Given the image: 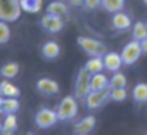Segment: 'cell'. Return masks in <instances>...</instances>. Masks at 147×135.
Wrapping results in <instances>:
<instances>
[{
    "label": "cell",
    "mask_w": 147,
    "mask_h": 135,
    "mask_svg": "<svg viewBox=\"0 0 147 135\" xmlns=\"http://www.w3.org/2000/svg\"><path fill=\"white\" fill-rule=\"evenodd\" d=\"M77 44L79 47L90 57L94 55H104L107 53V47L104 43H101L100 40L92 39V37H86V36H80L77 37Z\"/></svg>",
    "instance_id": "1"
},
{
    "label": "cell",
    "mask_w": 147,
    "mask_h": 135,
    "mask_svg": "<svg viewBox=\"0 0 147 135\" xmlns=\"http://www.w3.org/2000/svg\"><path fill=\"white\" fill-rule=\"evenodd\" d=\"M77 112H79V104H77L76 98L71 95H67L59 104L57 118H59V121H70L77 115Z\"/></svg>",
    "instance_id": "2"
},
{
    "label": "cell",
    "mask_w": 147,
    "mask_h": 135,
    "mask_svg": "<svg viewBox=\"0 0 147 135\" xmlns=\"http://www.w3.org/2000/svg\"><path fill=\"white\" fill-rule=\"evenodd\" d=\"M22 14L20 0H0V20L16 21Z\"/></svg>",
    "instance_id": "3"
},
{
    "label": "cell",
    "mask_w": 147,
    "mask_h": 135,
    "mask_svg": "<svg viewBox=\"0 0 147 135\" xmlns=\"http://www.w3.org/2000/svg\"><path fill=\"white\" fill-rule=\"evenodd\" d=\"M90 78H92V73L86 67L79 70L77 77H76V83H74V95H76V98L84 100L87 97V94L92 91Z\"/></svg>",
    "instance_id": "4"
},
{
    "label": "cell",
    "mask_w": 147,
    "mask_h": 135,
    "mask_svg": "<svg viewBox=\"0 0 147 135\" xmlns=\"http://www.w3.org/2000/svg\"><path fill=\"white\" fill-rule=\"evenodd\" d=\"M142 54H143L142 44H140V41H137V40H131L130 43H127V44L123 47L121 53H120L124 65H133V64L140 58Z\"/></svg>",
    "instance_id": "5"
},
{
    "label": "cell",
    "mask_w": 147,
    "mask_h": 135,
    "mask_svg": "<svg viewBox=\"0 0 147 135\" xmlns=\"http://www.w3.org/2000/svg\"><path fill=\"white\" fill-rule=\"evenodd\" d=\"M59 118H57V111L51 110V108H40L36 115H34V122L39 128L42 130H47V128H51L57 124Z\"/></svg>",
    "instance_id": "6"
},
{
    "label": "cell",
    "mask_w": 147,
    "mask_h": 135,
    "mask_svg": "<svg viewBox=\"0 0 147 135\" xmlns=\"http://www.w3.org/2000/svg\"><path fill=\"white\" fill-rule=\"evenodd\" d=\"M40 26H42V29L45 31L51 33V34H57V33H60L64 29V20L60 16H54V14L46 13L40 19Z\"/></svg>",
    "instance_id": "7"
},
{
    "label": "cell",
    "mask_w": 147,
    "mask_h": 135,
    "mask_svg": "<svg viewBox=\"0 0 147 135\" xmlns=\"http://www.w3.org/2000/svg\"><path fill=\"white\" fill-rule=\"evenodd\" d=\"M109 100H110V88L98 90V91H90L87 94V97L84 98L86 105H87L89 110H97L101 105H104Z\"/></svg>",
    "instance_id": "8"
},
{
    "label": "cell",
    "mask_w": 147,
    "mask_h": 135,
    "mask_svg": "<svg viewBox=\"0 0 147 135\" xmlns=\"http://www.w3.org/2000/svg\"><path fill=\"white\" fill-rule=\"evenodd\" d=\"M36 88L42 95H46V97H53V95H56L60 91L59 83L56 80H53V78H47V77L37 80Z\"/></svg>",
    "instance_id": "9"
},
{
    "label": "cell",
    "mask_w": 147,
    "mask_h": 135,
    "mask_svg": "<svg viewBox=\"0 0 147 135\" xmlns=\"http://www.w3.org/2000/svg\"><path fill=\"white\" fill-rule=\"evenodd\" d=\"M111 27L117 31H124V30H129L131 27V19L127 13H124L123 10L121 11H116L113 13V17H111Z\"/></svg>",
    "instance_id": "10"
},
{
    "label": "cell",
    "mask_w": 147,
    "mask_h": 135,
    "mask_svg": "<svg viewBox=\"0 0 147 135\" xmlns=\"http://www.w3.org/2000/svg\"><path fill=\"white\" fill-rule=\"evenodd\" d=\"M94 127H96V118L93 115H87L74 124L73 131L76 135H87L94 130Z\"/></svg>",
    "instance_id": "11"
},
{
    "label": "cell",
    "mask_w": 147,
    "mask_h": 135,
    "mask_svg": "<svg viewBox=\"0 0 147 135\" xmlns=\"http://www.w3.org/2000/svg\"><path fill=\"white\" fill-rule=\"evenodd\" d=\"M103 61H104V68L107 71H119L120 67L123 65V60H121V55L119 53H114V51H110V53H106L103 55Z\"/></svg>",
    "instance_id": "12"
},
{
    "label": "cell",
    "mask_w": 147,
    "mask_h": 135,
    "mask_svg": "<svg viewBox=\"0 0 147 135\" xmlns=\"http://www.w3.org/2000/svg\"><path fill=\"white\" fill-rule=\"evenodd\" d=\"M42 55L45 60H56L59 55H60V45L57 44L56 41L53 40H49L46 41L45 44L42 45Z\"/></svg>",
    "instance_id": "13"
},
{
    "label": "cell",
    "mask_w": 147,
    "mask_h": 135,
    "mask_svg": "<svg viewBox=\"0 0 147 135\" xmlns=\"http://www.w3.org/2000/svg\"><path fill=\"white\" fill-rule=\"evenodd\" d=\"M20 108V102L14 97H3L0 112L3 114H16Z\"/></svg>",
    "instance_id": "14"
},
{
    "label": "cell",
    "mask_w": 147,
    "mask_h": 135,
    "mask_svg": "<svg viewBox=\"0 0 147 135\" xmlns=\"http://www.w3.org/2000/svg\"><path fill=\"white\" fill-rule=\"evenodd\" d=\"M90 88H92V91H98V90H106V88H109V78H107L103 73L92 74Z\"/></svg>",
    "instance_id": "15"
},
{
    "label": "cell",
    "mask_w": 147,
    "mask_h": 135,
    "mask_svg": "<svg viewBox=\"0 0 147 135\" xmlns=\"http://www.w3.org/2000/svg\"><path fill=\"white\" fill-rule=\"evenodd\" d=\"M0 94H1V97H14V98H19L20 97V88L17 86H14L13 83H10L6 78V80H3L0 83Z\"/></svg>",
    "instance_id": "16"
},
{
    "label": "cell",
    "mask_w": 147,
    "mask_h": 135,
    "mask_svg": "<svg viewBox=\"0 0 147 135\" xmlns=\"http://www.w3.org/2000/svg\"><path fill=\"white\" fill-rule=\"evenodd\" d=\"M20 7H22V11L36 14L42 10L43 0H20Z\"/></svg>",
    "instance_id": "17"
},
{
    "label": "cell",
    "mask_w": 147,
    "mask_h": 135,
    "mask_svg": "<svg viewBox=\"0 0 147 135\" xmlns=\"http://www.w3.org/2000/svg\"><path fill=\"white\" fill-rule=\"evenodd\" d=\"M47 13L54 14V16H60V17H66L69 14V7L66 3L56 0V1H51L47 6Z\"/></svg>",
    "instance_id": "18"
},
{
    "label": "cell",
    "mask_w": 147,
    "mask_h": 135,
    "mask_svg": "<svg viewBox=\"0 0 147 135\" xmlns=\"http://www.w3.org/2000/svg\"><path fill=\"white\" fill-rule=\"evenodd\" d=\"M133 100L137 104H146L147 102V84L146 83H139L133 88Z\"/></svg>",
    "instance_id": "19"
},
{
    "label": "cell",
    "mask_w": 147,
    "mask_h": 135,
    "mask_svg": "<svg viewBox=\"0 0 147 135\" xmlns=\"http://www.w3.org/2000/svg\"><path fill=\"white\" fill-rule=\"evenodd\" d=\"M19 70H20V65H19L16 61H9V63H6V64L1 67L0 74H1L4 78L11 80V78H14V77L19 74Z\"/></svg>",
    "instance_id": "20"
},
{
    "label": "cell",
    "mask_w": 147,
    "mask_h": 135,
    "mask_svg": "<svg viewBox=\"0 0 147 135\" xmlns=\"http://www.w3.org/2000/svg\"><path fill=\"white\" fill-rule=\"evenodd\" d=\"M92 74H96V73H101L104 70V61H103V57L101 55H94V57H90V60H87L86 65H84Z\"/></svg>",
    "instance_id": "21"
},
{
    "label": "cell",
    "mask_w": 147,
    "mask_h": 135,
    "mask_svg": "<svg viewBox=\"0 0 147 135\" xmlns=\"http://www.w3.org/2000/svg\"><path fill=\"white\" fill-rule=\"evenodd\" d=\"M17 130V118L16 114H6V118L3 121V134L11 135Z\"/></svg>",
    "instance_id": "22"
},
{
    "label": "cell",
    "mask_w": 147,
    "mask_h": 135,
    "mask_svg": "<svg viewBox=\"0 0 147 135\" xmlns=\"http://www.w3.org/2000/svg\"><path fill=\"white\" fill-rule=\"evenodd\" d=\"M126 0H101V7L109 11V13H116V11H121L124 9Z\"/></svg>",
    "instance_id": "23"
},
{
    "label": "cell",
    "mask_w": 147,
    "mask_h": 135,
    "mask_svg": "<svg viewBox=\"0 0 147 135\" xmlns=\"http://www.w3.org/2000/svg\"><path fill=\"white\" fill-rule=\"evenodd\" d=\"M126 86H127V78L120 71H114L113 76L109 78V88H123Z\"/></svg>",
    "instance_id": "24"
},
{
    "label": "cell",
    "mask_w": 147,
    "mask_h": 135,
    "mask_svg": "<svg viewBox=\"0 0 147 135\" xmlns=\"http://www.w3.org/2000/svg\"><path fill=\"white\" fill-rule=\"evenodd\" d=\"M131 34H133V40H137V41L144 40L147 37V24L143 21H136L133 24Z\"/></svg>",
    "instance_id": "25"
},
{
    "label": "cell",
    "mask_w": 147,
    "mask_h": 135,
    "mask_svg": "<svg viewBox=\"0 0 147 135\" xmlns=\"http://www.w3.org/2000/svg\"><path fill=\"white\" fill-rule=\"evenodd\" d=\"M127 98V90L123 88H110V100L114 102H123Z\"/></svg>",
    "instance_id": "26"
},
{
    "label": "cell",
    "mask_w": 147,
    "mask_h": 135,
    "mask_svg": "<svg viewBox=\"0 0 147 135\" xmlns=\"http://www.w3.org/2000/svg\"><path fill=\"white\" fill-rule=\"evenodd\" d=\"M10 36H11V31L7 21L0 20V44H6L10 40Z\"/></svg>",
    "instance_id": "27"
},
{
    "label": "cell",
    "mask_w": 147,
    "mask_h": 135,
    "mask_svg": "<svg viewBox=\"0 0 147 135\" xmlns=\"http://www.w3.org/2000/svg\"><path fill=\"white\" fill-rule=\"evenodd\" d=\"M87 10H97L98 7L101 6V0H84L83 4Z\"/></svg>",
    "instance_id": "28"
},
{
    "label": "cell",
    "mask_w": 147,
    "mask_h": 135,
    "mask_svg": "<svg viewBox=\"0 0 147 135\" xmlns=\"http://www.w3.org/2000/svg\"><path fill=\"white\" fill-rule=\"evenodd\" d=\"M69 3L73 7H79V6H83L84 4V0H69Z\"/></svg>",
    "instance_id": "29"
},
{
    "label": "cell",
    "mask_w": 147,
    "mask_h": 135,
    "mask_svg": "<svg viewBox=\"0 0 147 135\" xmlns=\"http://www.w3.org/2000/svg\"><path fill=\"white\" fill-rule=\"evenodd\" d=\"M140 44H142V50H143V53H146L147 54V37L144 40H142L140 41Z\"/></svg>",
    "instance_id": "30"
},
{
    "label": "cell",
    "mask_w": 147,
    "mask_h": 135,
    "mask_svg": "<svg viewBox=\"0 0 147 135\" xmlns=\"http://www.w3.org/2000/svg\"><path fill=\"white\" fill-rule=\"evenodd\" d=\"M3 134V124H1V122H0V135Z\"/></svg>",
    "instance_id": "31"
},
{
    "label": "cell",
    "mask_w": 147,
    "mask_h": 135,
    "mask_svg": "<svg viewBox=\"0 0 147 135\" xmlns=\"http://www.w3.org/2000/svg\"><path fill=\"white\" fill-rule=\"evenodd\" d=\"M143 3H144V4H146V6H147V0H143Z\"/></svg>",
    "instance_id": "32"
},
{
    "label": "cell",
    "mask_w": 147,
    "mask_h": 135,
    "mask_svg": "<svg viewBox=\"0 0 147 135\" xmlns=\"http://www.w3.org/2000/svg\"><path fill=\"white\" fill-rule=\"evenodd\" d=\"M1 100H3V98H0V108H1Z\"/></svg>",
    "instance_id": "33"
},
{
    "label": "cell",
    "mask_w": 147,
    "mask_h": 135,
    "mask_svg": "<svg viewBox=\"0 0 147 135\" xmlns=\"http://www.w3.org/2000/svg\"><path fill=\"white\" fill-rule=\"evenodd\" d=\"M0 98H3V97H1V94H0Z\"/></svg>",
    "instance_id": "34"
},
{
    "label": "cell",
    "mask_w": 147,
    "mask_h": 135,
    "mask_svg": "<svg viewBox=\"0 0 147 135\" xmlns=\"http://www.w3.org/2000/svg\"><path fill=\"white\" fill-rule=\"evenodd\" d=\"M146 24H147V21H146Z\"/></svg>",
    "instance_id": "35"
}]
</instances>
